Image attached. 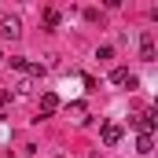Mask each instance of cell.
Here are the masks:
<instances>
[{
  "instance_id": "1",
  "label": "cell",
  "mask_w": 158,
  "mask_h": 158,
  "mask_svg": "<svg viewBox=\"0 0 158 158\" xmlns=\"http://www.w3.org/2000/svg\"><path fill=\"white\" fill-rule=\"evenodd\" d=\"M55 110H59V96H55V92H44V96H40V114L48 118V114H55Z\"/></svg>"
},
{
  "instance_id": "2",
  "label": "cell",
  "mask_w": 158,
  "mask_h": 158,
  "mask_svg": "<svg viewBox=\"0 0 158 158\" xmlns=\"http://www.w3.org/2000/svg\"><path fill=\"white\" fill-rule=\"evenodd\" d=\"M0 33H4V37H19V33H22V26H19V19H15V15H7V19L0 22Z\"/></svg>"
},
{
  "instance_id": "3",
  "label": "cell",
  "mask_w": 158,
  "mask_h": 158,
  "mask_svg": "<svg viewBox=\"0 0 158 158\" xmlns=\"http://www.w3.org/2000/svg\"><path fill=\"white\" fill-rule=\"evenodd\" d=\"M118 140H121V125H114V121H110V125H103V143H107V147H114Z\"/></svg>"
},
{
  "instance_id": "4",
  "label": "cell",
  "mask_w": 158,
  "mask_h": 158,
  "mask_svg": "<svg viewBox=\"0 0 158 158\" xmlns=\"http://www.w3.org/2000/svg\"><path fill=\"white\" fill-rule=\"evenodd\" d=\"M132 125H136V129H140V136H151V129H155V114H151V110H147V114H140V118L132 121Z\"/></svg>"
},
{
  "instance_id": "5",
  "label": "cell",
  "mask_w": 158,
  "mask_h": 158,
  "mask_svg": "<svg viewBox=\"0 0 158 158\" xmlns=\"http://www.w3.org/2000/svg\"><path fill=\"white\" fill-rule=\"evenodd\" d=\"M140 55H143L147 63L155 59V37H151V33H143V37H140Z\"/></svg>"
},
{
  "instance_id": "6",
  "label": "cell",
  "mask_w": 158,
  "mask_h": 158,
  "mask_svg": "<svg viewBox=\"0 0 158 158\" xmlns=\"http://www.w3.org/2000/svg\"><path fill=\"white\" fill-rule=\"evenodd\" d=\"M110 81H114V85H136V77L129 74V66H118V70L110 74Z\"/></svg>"
},
{
  "instance_id": "7",
  "label": "cell",
  "mask_w": 158,
  "mask_h": 158,
  "mask_svg": "<svg viewBox=\"0 0 158 158\" xmlns=\"http://www.w3.org/2000/svg\"><path fill=\"white\" fill-rule=\"evenodd\" d=\"M66 110H70V118H74V121H85V114H88V107H85V103H70Z\"/></svg>"
},
{
  "instance_id": "8",
  "label": "cell",
  "mask_w": 158,
  "mask_h": 158,
  "mask_svg": "<svg viewBox=\"0 0 158 158\" xmlns=\"http://www.w3.org/2000/svg\"><path fill=\"white\" fill-rule=\"evenodd\" d=\"M136 151H140V155H151V136H140V140H136Z\"/></svg>"
},
{
  "instance_id": "9",
  "label": "cell",
  "mask_w": 158,
  "mask_h": 158,
  "mask_svg": "<svg viewBox=\"0 0 158 158\" xmlns=\"http://www.w3.org/2000/svg\"><path fill=\"white\" fill-rule=\"evenodd\" d=\"M26 74H30V77H44V66H40V63H26Z\"/></svg>"
},
{
  "instance_id": "10",
  "label": "cell",
  "mask_w": 158,
  "mask_h": 158,
  "mask_svg": "<svg viewBox=\"0 0 158 158\" xmlns=\"http://www.w3.org/2000/svg\"><path fill=\"white\" fill-rule=\"evenodd\" d=\"M110 55H114V48H110V44H103V48L96 52V59H110Z\"/></svg>"
},
{
  "instance_id": "11",
  "label": "cell",
  "mask_w": 158,
  "mask_h": 158,
  "mask_svg": "<svg viewBox=\"0 0 158 158\" xmlns=\"http://www.w3.org/2000/svg\"><path fill=\"white\" fill-rule=\"evenodd\" d=\"M0 59H4V52H0Z\"/></svg>"
}]
</instances>
